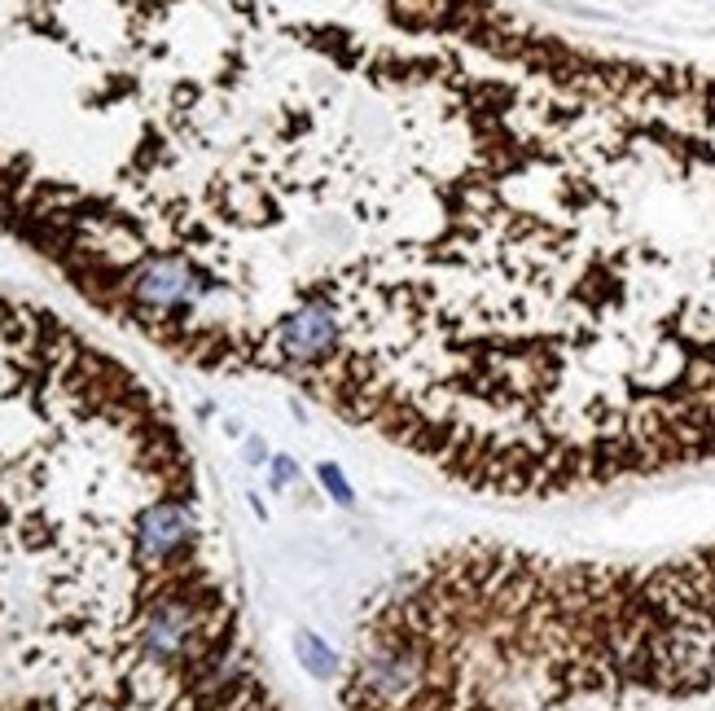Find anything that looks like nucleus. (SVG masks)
I'll use <instances>...</instances> for the list:
<instances>
[{"label": "nucleus", "mask_w": 715, "mask_h": 711, "mask_svg": "<svg viewBox=\"0 0 715 711\" xmlns=\"http://www.w3.org/2000/svg\"><path fill=\"white\" fill-rule=\"evenodd\" d=\"M320 479L329 483V492H334V496H338L342 505H351V487H347V479H342V474H338L334 466H320Z\"/></svg>", "instance_id": "39448f33"}, {"label": "nucleus", "mask_w": 715, "mask_h": 711, "mask_svg": "<svg viewBox=\"0 0 715 711\" xmlns=\"http://www.w3.org/2000/svg\"><path fill=\"white\" fill-rule=\"evenodd\" d=\"M0 711H286L175 409L5 290Z\"/></svg>", "instance_id": "f03ea898"}, {"label": "nucleus", "mask_w": 715, "mask_h": 711, "mask_svg": "<svg viewBox=\"0 0 715 711\" xmlns=\"http://www.w3.org/2000/svg\"><path fill=\"white\" fill-rule=\"evenodd\" d=\"M0 238L478 496L715 461V71L509 0H5Z\"/></svg>", "instance_id": "f257e3e1"}, {"label": "nucleus", "mask_w": 715, "mask_h": 711, "mask_svg": "<svg viewBox=\"0 0 715 711\" xmlns=\"http://www.w3.org/2000/svg\"><path fill=\"white\" fill-rule=\"evenodd\" d=\"M338 711H715V541L650 563L444 545L361 619Z\"/></svg>", "instance_id": "7ed1b4c3"}, {"label": "nucleus", "mask_w": 715, "mask_h": 711, "mask_svg": "<svg viewBox=\"0 0 715 711\" xmlns=\"http://www.w3.org/2000/svg\"><path fill=\"white\" fill-rule=\"evenodd\" d=\"M294 650H299V659H303V672H312V676H334V672H338V654H334L329 646H320V637L299 632Z\"/></svg>", "instance_id": "20e7f679"}]
</instances>
